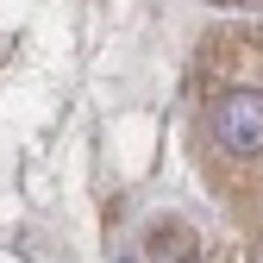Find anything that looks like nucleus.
Listing matches in <instances>:
<instances>
[{
	"label": "nucleus",
	"mask_w": 263,
	"mask_h": 263,
	"mask_svg": "<svg viewBox=\"0 0 263 263\" xmlns=\"http://www.w3.org/2000/svg\"><path fill=\"white\" fill-rule=\"evenodd\" d=\"M213 138L232 157H257L263 151V88H226L213 101Z\"/></svg>",
	"instance_id": "f257e3e1"
},
{
	"label": "nucleus",
	"mask_w": 263,
	"mask_h": 263,
	"mask_svg": "<svg viewBox=\"0 0 263 263\" xmlns=\"http://www.w3.org/2000/svg\"><path fill=\"white\" fill-rule=\"evenodd\" d=\"M144 257L151 263H194V232L182 219H157L144 232Z\"/></svg>",
	"instance_id": "f03ea898"
},
{
	"label": "nucleus",
	"mask_w": 263,
	"mask_h": 263,
	"mask_svg": "<svg viewBox=\"0 0 263 263\" xmlns=\"http://www.w3.org/2000/svg\"><path fill=\"white\" fill-rule=\"evenodd\" d=\"M219 7H251V0H219Z\"/></svg>",
	"instance_id": "7ed1b4c3"
}]
</instances>
